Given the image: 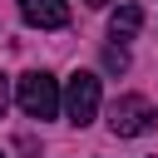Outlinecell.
Returning a JSON list of instances; mask_svg holds the SVG:
<instances>
[{
  "instance_id": "cell-1",
  "label": "cell",
  "mask_w": 158,
  "mask_h": 158,
  "mask_svg": "<svg viewBox=\"0 0 158 158\" xmlns=\"http://www.w3.org/2000/svg\"><path fill=\"white\" fill-rule=\"evenodd\" d=\"M15 99L30 118H54L59 114V79L44 74V69H30V74L15 79Z\"/></svg>"
},
{
  "instance_id": "cell-2",
  "label": "cell",
  "mask_w": 158,
  "mask_h": 158,
  "mask_svg": "<svg viewBox=\"0 0 158 158\" xmlns=\"http://www.w3.org/2000/svg\"><path fill=\"white\" fill-rule=\"evenodd\" d=\"M59 109L69 114V123H94L99 118V74H89V69H79V74H69V84H64V94H59Z\"/></svg>"
},
{
  "instance_id": "cell-3",
  "label": "cell",
  "mask_w": 158,
  "mask_h": 158,
  "mask_svg": "<svg viewBox=\"0 0 158 158\" xmlns=\"http://www.w3.org/2000/svg\"><path fill=\"white\" fill-rule=\"evenodd\" d=\"M158 123V109L143 99V94H118L114 104H109V128L118 133V138H138V133H148Z\"/></svg>"
},
{
  "instance_id": "cell-4",
  "label": "cell",
  "mask_w": 158,
  "mask_h": 158,
  "mask_svg": "<svg viewBox=\"0 0 158 158\" xmlns=\"http://www.w3.org/2000/svg\"><path fill=\"white\" fill-rule=\"evenodd\" d=\"M20 15L35 30H64L69 25V5L64 0H20Z\"/></svg>"
},
{
  "instance_id": "cell-5",
  "label": "cell",
  "mask_w": 158,
  "mask_h": 158,
  "mask_svg": "<svg viewBox=\"0 0 158 158\" xmlns=\"http://www.w3.org/2000/svg\"><path fill=\"white\" fill-rule=\"evenodd\" d=\"M138 30H143V10H138L133 0H128V5H118V10L109 15V35H114V40H133Z\"/></svg>"
},
{
  "instance_id": "cell-6",
  "label": "cell",
  "mask_w": 158,
  "mask_h": 158,
  "mask_svg": "<svg viewBox=\"0 0 158 158\" xmlns=\"http://www.w3.org/2000/svg\"><path fill=\"white\" fill-rule=\"evenodd\" d=\"M104 69H109V74H123V69H128V49L109 44V49H104Z\"/></svg>"
},
{
  "instance_id": "cell-7",
  "label": "cell",
  "mask_w": 158,
  "mask_h": 158,
  "mask_svg": "<svg viewBox=\"0 0 158 158\" xmlns=\"http://www.w3.org/2000/svg\"><path fill=\"white\" fill-rule=\"evenodd\" d=\"M5 104H10V84H5V74H0V118H5Z\"/></svg>"
},
{
  "instance_id": "cell-8",
  "label": "cell",
  "mask_w": 158,
  "mask_h": 158,
  "mask_svg": "<svg viewBox=\"0 0 158 158\" xmlns=\"http://www.w3.org/2000/svg\"><path fill=\"white\" fill-rule=\"evenodd\" d=\"M84 5H94V10H104V5H109V0H84Z\"/></svg>"
},
{
  "instance_id": "cell-9",
  "label": "cell",
  "mask_w": 158,
  "mask_h": 158,
  "mask_svg": "<svg viewBox=\"0 0 158 158\" xmlns=\"http://www.w3.org/2000/svg\"><path fill=\"white\" fill-rule=\"evenodd\" d=\"M0 158H5V153H0Z\"/></svg>"
}]
</instances>
